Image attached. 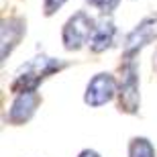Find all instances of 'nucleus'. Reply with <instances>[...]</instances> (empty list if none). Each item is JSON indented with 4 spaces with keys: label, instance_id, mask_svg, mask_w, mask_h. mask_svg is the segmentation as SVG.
<instances>
[{
    "label": "nucleus",
    "instance_id": "obj_1",
    "mask_svg": "<svg viewBox=\"0 0 157 157\" xmlns=\"http://www.w3.org/2000/svg\"><path fill=\"white\" fill-rule=\"evenodd\" d=\"M65 61L55 57H47V55H37V57L29 59L27 63H23L14 74V80L10 84V92L21 94V92H31L37 90L39 84L43 80H47L49 76L57 74L59 70L65 67Z\"/></svg>",
    "mask_w": 157,
    "mask_h": 157
},
{
    "label": "nucleus",
    "instance_id": "obj_2",
    "mask_svg": "<svg viewBox=\"0 0 157 157\" xmlns=\"http://www.w3.org/2000/svg\"><path fill=\"white\" fill-rule=\"evenodd\" d=\"M118 110L127 114H137L141 106L139 92V70L133 57L121 65V80H118Z\"/></svg>",
    "mask_w": 157,
    "mask_h": 157
},
{
    "label": "nucleus",
    "instance_id": "obj_3",
    "mask_svg": "<svg viewBox=\"0 0 157 157\" xmlns=\"http://www.w3.org/2000/svg\"><path fill=\"white\" fill-rule=\"evenodd\" d=\"M96 21H94L86 10H78L76 14H71L63 25L61 31V43L67 51H78L82 47L90 43V37L94 33Z\"/></svg>",
    "mask_w": 157,
    "mask_h": 157
},
{
    "label": "nucleus",
    "instance_id": "obj_4",
    "mask_svg": "<svg viewBox=\"0 0 157 157\" xmlns=\"http://www.w3.org/2000/svg\"><path fill=\"white\" fill-rule=\"evenodd\" d=\"M117 94H118L117 78L108 71H100L88 82L86 92H84V102L92 108H100V106L108 104Z\"/></svg>",
    "mask_w": 157,
    "mask_h": 157
},
{
    "label": "nucleus",
    "instance_id": "obj_5",
    "mask_svg": "<svg viewBox=\"0 0 157 157\" xmlns=\"http://www.w3.org/2000/svg\"><path fill=\"white\" fill-rule=\"evenodd\" d=\"M155 39H157V14H149L124 37V45H122L124 57H135L143 47L153 43Z\"/></svg>",
    "mask_w": 157,
    "mask_h": 157
},
{
    "label": "nucleus",
    "instance_id": "obj_6",
    "mask_svg": "<svg viewBox=\"0 0 157 157\" xmlns=\"http://www.w3.org/2000/svg\"><path fill=\"white\" fill-rule=\"evenodd\" d=\"M41 104V96L37 94V90H31V92H21L14 96L12 104L8 106V112H6V121L10 124H25L33 118V114L37 112Z\"/></svg>",
    "mask_w": 157,
    "mask_h": 157
},
{
    "label": "nucleus",
    "instance_id": "obj_7",
    "mask_svg": "<svg viewBox=\"0 0 157 157\" xmlns=\"http://www.w3.org/2000/svg\"><path fill=\"white\" fill-rule=\"evenodd\" d=\"M27 33V23L21 17H8L2 18V27H0V59L4 61L14 47L21 43V39Z\"/></svg>",
    "mask_w": 157,
    "mask_h": 157
},
{
    "label": "nucleus",
    "instance_id": "obj_8",
    "mask_svg": "<svg viewBox=\"0 0 157 157\" xmlns=\"http://www.w3.org/2000/svg\"><path fill=\"white\" fill-rule=\"evenodd\" d=\"M114 37H117V25L112 23L110 18H100V21H96L94 33L90 37V43H88L90 45V51H94V53L106 51L108 47H112Z\"/></svg>",
    "mask_w": 157,
    "mask_h": 157
},
{
    "label": "nucleus",
    "instance_id": "obj_9",
    "mask_svg": "<svg viewBox=\"0 0 157 157\" xmlns=\"http://www.w3.org/2000/svg\"><path fill=\"white\" fill-rule=\"evenodd\" d=\"M128 157H155V147L147 137H133L128 143Z\"/></svg>",
    "mask_w": 157,
    "mask_h": 157
},
{
    "label": "nucleus",
    "instance_id": "obj_10",
    "mask_svg": "<svg viewBox=\"0 0 157 157\" xmlns=\"http://www.w3.org/2000/svg\"><path fill=\"white\" fill-rule=\"evenodd\" d=\"M86 2L94 8H98L100 12H104V14H110L118 6V0H86Z\"/></svg>",
    "mask_w": 157,
    "mask_h": 157
},
{
    "label": "nucleus",
    "instance_id": "obj_11",
    "mask_svg": "<svg viewBox=\"0 0 157 157\" xmlns=\"http://www.w3.org/2000/svg\"><path fill=\"white\" fill-rule=\"evenodd\" d=\"M65 2H67V0H43V14H45V17L55 14Z\"/></svg>",
    "mask_w": 157,
    "mask_h": 157
},
{
    "label": "nucleus",
    "instance_id": "obj_12",
    "mask_svg": "<svg viewBox=\"0 0 157 157\" xmlns=\"http://www.w3.org/2000/svg\"><path fill=\"white\" fill-rule=\"evenodd\" d=\"M78 157H100V153L94 151V149H84V151H80Z\"/></svg>",
    "mask_w": 157,
    "mask_h": 157
},
{
    "label": "nucleus",
    "instance_id": "obj_13",
    "mask_svg": "<svg viewBox=\"0 0 157 157\" xmlns=\"http://www.w3.org/2000/svg\"><path fill=\"white\" fill-rule=\"evenodd\" d=\"M155 57H157V55H155Z\"/></svg>",
    "mask_w": 157,
    "mask_h": 157
}]
</instances>
